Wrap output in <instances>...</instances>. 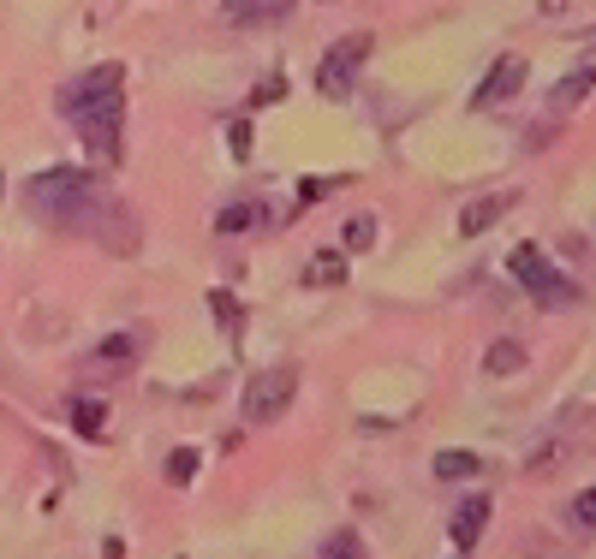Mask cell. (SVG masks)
Masks as SVG:
<instances>
[{
	"label": "cell",
	"instance_id": "24",
	"mask_svg": "<svg viewBox=\"0 0 596 559\" xmlns=\"http://www.w3.org/2000/svg\"><path fill=\"white\" fill-rule=\"evenodd\" d=\"M0 190H7V179H0Z\"/></svg>",
	"mask_w": 596,
	"mask_h": 559
},
{
	"label": "cell",
	"instance_id": "15",
	"mask_svg": "<svg viewBox=\"0 0 596 559\" xmlns=\"http://www.w3.org/2000/svg\"><path fill=\"white\" fill-rule=\"evenodd\" d=\"M209 316L227 328V340H239V333H245V310H239V298H232V292H209Z\"/></svg>",
	"mask_w": 596,
	"mask_h": 559
},
{
	"label": "cell",
	"instance_id": "1",
	"mask_svg": "<svg viewBox=\"0 0 596 559\" xmlns=\"http://www.w3.org/2000/svg\"><path fill=\"white\" fill-rule=\"evenodd\" d=\"M61 113L72 125V138L84 143L96 161H120V138H126V66L101 61L84 78H72L61 90Z\"/></svg>",
	"mask_w": 596,
	"mask_h": 559
},
{
	"label": "cell",
	"instance_id": "8",
	"mask_svg": "<svg viewBox=\"0 0 596 559\" xmlns=\"http://www.w3.org/2000/svg\"><path fill=\"white\" fill-rule=\"evenodd\" d=\"M590 90H596V54H590L585 66H573V72H566V78L555 84V90L543 96V108H549V113H555V120H561V113H573V108H578V101H585Z\"/></svg>",
	"mask_w": 596,
	"mask_h": 559
},
{
	"label": "cell",
	"instance_id": "7",
	"mask_svg": "<svg viewBox=\"0 0 596 559\" xmlns=\"http://www.w3.org/2000/svg\"><path fill=\"white\" fill-rule=\"evenodd\" d=\"M513 202H519V190H489V197L465 202V209H459V239H477V232H489L507 209H513Z\"/></svg>",
	"mask_w": 596,
	"mask_h": 559
},
{
	"label": "cell",
	"instance_id": "17",
	"mask_svg": "<svg viewBox=\"0 0 596 559\" xmlns=\"http://www.w3.org/2000/svg\"><path fill=\"white\" fill-rule=\"evenodd\" d=\"M316 559H370V548L358 541V529H334V536L323 541V553Z\"/></svg>",
	"mask_w": 596,
	"mask_h": 559
},
{
	"label": "cell",
	"instance_id": "3",
	"mask_svg": "<svg viewBox=\"0 0 596 559\" xmlns=\"http://www.w3.org/2000/svg\"><path fill=\"white\" fill-rule=\"evenodd\" d=\"M507 274H513L519 286H525L531 298L543 304V310H566V304L578 298V286H573V280H566L537 244H513V256H507Z\"/></svg>",
	"mask_w": 596,
	"mask_h": 559
},
{
	"label": "cell",
	"instance_id": "5",
	"mask_svg": "<svg viewBox=\"0 0 596 559\" xmlns=\"http://www.w3.org/2000/svg\"><path fill=\"white\" fill-rule=\"evenodd\" d=\"M293 393H299V370H293V363L251 375V387H245V423H274V417H286Z\"/></svg>",
	"mask_w": 596,
	"mask_h": 559
},
{
	"label": "cell",
	"instance_id": "9",
	"mask_svg": "<svg viewBox=\"0 0 596 559\" xmlns=\"http://www.w3.org/2000/svg\"><path fill=\"white\" fill-rule=\"evenodd\" d=\"M484 524H489V494H472V500L454 512V524H447V541L459 548V559H472L477 536H484Z\"/></svg>",
	"mask_w": 596,
	"mask_h": 559
},
{
	"label": "cell",
	"instance_id": "18",
	"mask_svg": "<svg viewBox=\"0 0 596 559\" xmlns=\"http://www.w3.org/2000/svg\"><path fill=\"white\" fill-rule=\"evenodd\" d=\"M132 351H138L132 333H108V340L96 346V370H120V363L132 358Z\"/></svg>",
	"mask_w": 596,
	"mask_h": 559
},
{
	"label": "cell",
	"instance_id": "14",
	"mask_svg": "<svg viewBox=\"0 0 596 559\" xmlns=\"http://www.w3.org/2000/svg\"><path fill=\"white\" fill-rule=\"evenodd\" d=\"M257 220H263V209H257V202H227V209L215 215V232H221V239H232V232L257 227Z\"/></svg>",
	"mask_w": 596,
	"mask_h": 559
},
{
	"label": "cell",
	"instance_id": "22",
	"mask_svg": "<svg viewBox=\"0 0 596 559\" xmlns=\"http://www.w3.org/2000/svg\"><path fill=\"white\" fill-rule=\"evenodd\" d=\"M281 96H286V78L274 72V78H263V84L251 90V108H269V101H281Z\"/></svg>",
	"mask_w": 596,
	"mask_h": 559
},
{
	"label": "cell",
	"instance_id": "2",
	"mask_svg": "<svg viewBox=\"0 0 596 559\" xmlns=\"http://www.w3.org/2000/svg\"><path fill=\"white\" fill-rule=\"evenodd\" d=\"M24 202L48 220V227H66V232H101V239H113L108 220L126 215L120 202L108 197V185L96 179V173L84 167H48V173H31V185H24Z\"/></svg>",
	"mask_w": 596,
	"mask_h": 559
},
{
	"label": "cell",
	"instance_id": "11",
	"mask_svg": "<svg viewBox=\"0 0 596 559\" xmlns=\"http://www.w3.org/2000/svg\"><path fill=\"white\" fill-rule=\"evenodd\" d=\"M477 464H484V459H477V452H459V447H447V452H435V476H442V482H472L477 476Z\"/></svg>",
	"mask_w": 596,
	"mask_h": 559
},
{
	"label": "cell",
	"instance_id": "12",
	"mask_svg": "<svg viewBox=\"0 0 596 559\" xmlns=\"http://www.w3.org/2000/svg\"><path fill=\"white\" fill-rule=\"evenodd\" d=\"M346 280V256L340 250H316V262L304 268V286H340Z\"/></svg>",
	"mask_w": 596,
	"mask_h": 559
},
{
	"label": "cell",
	"instance_id": "4",
	"mask_svg": "<svg viewBox=\"0 0 596 559\" xmlns=\"http://www.w3.org/2000/svg\"><path fill=\"white\" fill-rule=\"evenodd\" d=\"M370 31H353V36H340L334 48H323V66H316V90H323L328 101H340V96H353V84H358V72L370 66Z\"/></svg>",
	"mask_w": 596,
	"mask_h": 559
},
{
	"label": "cell",
	"instance_id": "21",
	"mask_svg": "<svg viewBox=\"0 0 596 559\" xmlns=\"http://www.w3.org/2000/svg\"><path fill=\"white\" fill-rule=\"evenodd\" d=\"M573 524H578V529H596V489L573 494Z\"/></svg>",
	"mask_w": 596,
	"mask_h": 559
},
{
	"label": "cell",
	"instance_id": "13",
	"mask_svg": "<svg viewBox=\"0 0 596 559\" xmlns=\"http://www.w3.org/2000/svg\"><path fill=\"white\" fill-rule=\"evenodd\" d=\"M484 370L489 375H519V370H525V346H519V340H496V346H489V358H484Z\"/></svg>",
	"mask_w": 596,
	"mask_h": 559
},
{
	"label": "cell",
	"instance_id": "6",
	"mask_svg": "<svg viewBox=\"0 0 596 559\" xmlns=\"http://www.w3.org/2000/svg\"><path fill=\"white\" fill-rule=\"evenodd\" d=\"M525 78H531V66L519 61V54H501V61L484 72V84L472 90V108L484 113V108H501V101H513L519 90H525Z\"/></svg>",
	"mask_w": 596,
	"mask_h": 559
},
{
	"label": "cell",
	"instance_id": "16",
	"mask_svg": "<svg viewBox=\"0 0 596 559\" xmlns=\"http://www.w3.org/2000/svg\"><path fill=\"white\" fill-rule=\"evenodd\" d=\"M101 423H108V405L101 399H72V429H78L84 440H96Z\"/></svg>",
	"mask_w": 596,
	"mask_h": 559
},
{
	"label": "cell",
	"instance_id": "19",
	"mask_svg": "<svg viewBox=\"0 0 596 559\" xmlns=\"http://www.w3.org/2000/svg\"><path fill=\"white\" fill-rule=\"evenodd\" d=\"M162 470H167V482H180V489H185V482L197 476V452H192V447L167 452V464H162Z\"/></svg>",
	"mask_w": 596,
	"mask_h": 559
},
{
	"label": "cell",
	"instance_id": "20",
	"mask_svg": "<svg viewBox=\"0 0 596 559\" xmlns=\"http://www.w3.org/2000/svg\"><path fill=\"white\" fill-rule=\"evenodd\" d=\"M370 244H376V220L353 215V220H346V250H370Z\"/></svg>",
	"mask_w": 596,
	"mask_h": 559
},
{
	"label": "cell",
	"instance_id": "10",
	"mask_svg": "<svg viewBox=\"0 0 596 559\" xmlns=\"http://www.w3.org/2000/svg\"><path fill=\"white\" fill-rule=\"evenodd\" d=\"M286 12H293L286 0H227L221 19H232V24H281Z\"/></svg>",
	"mask_w": 596,
	"mask_h": 559
},
{
	"label": "cell",
	"instance_id": "23",
	"mask_svg": "<svg viewBox=\"0 0 596 559\" xmlns=\"http://www.w3.org/2000/svg\"><path fill=\"white\" fill-rule=\"evenodd\" d=\"M227 138H232V150H239V155H251V120H232Z\"/></svg>",
	"mask_w": 596,
	"mask_h": 559
}]
</instances>
